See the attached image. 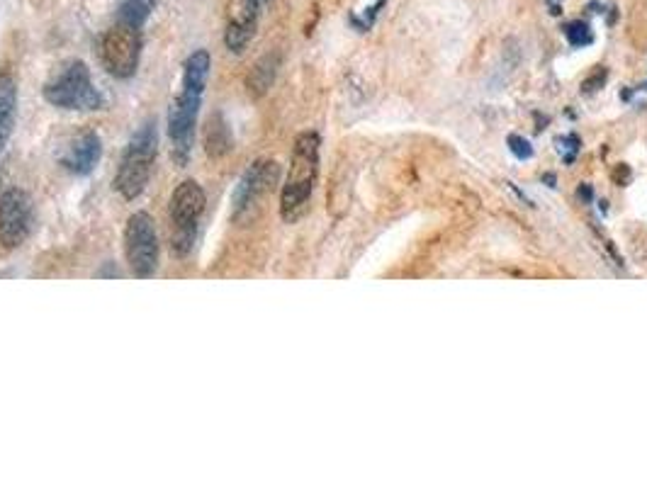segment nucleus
<instances>
[{"instance_id":"f257e3e1","label":"nucleus","mask_w":647,"mask_h":486,"mask_svg":"<svg viewBox=\"0 0 647 486\" xmlns=\"http://www.w3.org/2000/svg\"><path fill=\"white\" fill-rule=\"evenodd\" d=\"M210 69L212 59L210 52H205V49H198V52L188 56L183 71V88H180L176 103L171 105V112H168V137H171V151L178 166L188 163L190 144H193L195 134V120H198L202 93H205Z\"/></svg>"},{"instance_id":"f03ea898","label":"nucleus","mask_w":647,"mask_h":486,"mask_svg":"<svg viewBox=\"0 0 647 486\" xmlns=\"http://www.w3.org/2000/svg\"><path fill=\"white\" fill-rule=\"evenodd\" d=\"M319 144L322 141H319L317 132H302L295 139L290 171L285 178L283 192H280V214H283L285 222H297L307 212L319 173Z\"/></svg>"},{"instance_id":"7ed1b4c3","label":"nucleus","mask_w":647,"mask_h":486,"mask_svg":"<svg viewBox=\"0 0 647 486\" xmlns=\"http://www.w3.org/2000/svg\"><path fill=\"white\" fill-rule=\"evenodd\" d=\"M156 127L144 124L132 139H129L125 154H122L120 171H117L115 188L125 200H137L151 180L156 161Z\"/></svg>"},{"instance_id":"20e7f679","label":"nucleus","mask_w":647,"mask_h":486,"mask_svg":"<svg viewBox=\"0 0 647 486\" xmlns=\"http://www.w3.org/2000/svg\"><path fill=\"white\" fill-rule=\"evenodd\" d=\"M44 98L61 110H100L105 98L90 81V69L83 61H71L44 86Z\"/></svg>"},{"instance_id":"39448f33","label":"nucleus","mask_w":647,"mask_h":486,"mask_svg":"<svg viewBox=\"0 0 647 486\" xmlns=\"http://www.w3.org/2000/svg\"><path fill=\"white\" fill-rule=\"evenodd\" d=\"M205 190L200 188L195 180H183L171 195V224H173V248L183 256V253L190 251L195 239V229H198V222L205 212Z\"/></svg>"},{"instance_id":"423d86ee","label":"nucleus","mask_w":647,"mask_h":486,"mask_svg":"<svg viewBox=\"0 0 647 486\" xmlns=\"http://www.w3.org/2000/svg\"><path fill=\"white\" fill-rule=\"evenodd\" d=\"M125 256L137 278L154 275L156 263H159V236H156L154 219L146 212H134L127 219Z\"/></svg>"},{"instance_id":"0eeeda50","label":"nucleus","mask_w":647,"mask_h":486,"mask_svg":"<svg viewBox=\"0 0 647 486\" xmlns=\"http://www.w3.org/2000/svg\"><path fill=\"white\" fill-rule=\"evenodd\" d=\"M100 56H103V66L108 69L110 76L115 78H132L137 73L139 56H142V37H139V27L132 25H117L108 30L100 44Z\"/></svg>"},{"instance_id":"6e6552de","label":"nucleus","mask_w":647,"mask_h":486,"mask_svg":"<svg viewBox=\"0 0 647 486\" xmlns=\"http://www.w3.org/2000/svg\"><path fill=\"white\" fill-rule=\"evenodd\" d=\"M32 229V200L25 190H5L0 195V243L13 251L25 243Z\"/></svg>"},{"instance_id":"1a4fd4ad","label":"nucleus","mask_w":647,"mask_h":486,"mask_svg":"<svg viewBox=\"0 0 647 486\" xmlns=\"http://www.w3.org/2000/svg\"><path fill=\"white\" fill-rule=\"evenodd\" d=\"M278 163L275 161H256L241 175L239 185L234 190V217H241L246 209L256 205L261 197H266L273 185H278Z\"/></svg>"},{"instance_id":"9d476101","label":"nucleus","mask_w":647,"mask_h":486,"mask_svg":"<svg viewBox=\"0 0 647 486\" xmlns=\"http://www.w3.org/2000/svg\"><path fill=\"white\" fill-rule=\"evenodd\" d=\"M258 13H261V0H229L227 30H224V44H227L229 52H246L253 35H256Z\"/></svg>"},{"instance_id":"9b49d317","label":"nucleus","mask_w":647,"mask_h":486,"mask_svg":"<svg viewBox=\"0 0 647 486\" xmlns=\"http://www.w3.org/2000/svg\"><path fill=\"white\" fill-rule=\"evenodd\" d=\"M100 154H103V141L93 129H86L71 141L66 154L61 156V166L73 175H88L100 161Z\"/></svg>"},{"instance_id":"f8f14e48","label":"nucleus","mask_w":647,"mask_h":486,"mask_svg":"<svg viewBox=\"0 0 647 486\" xmlns=\"http://www.w3.org/2000/svg\"><path fill=\"white\" fill-rule=\"evenodd\" d=\"M15 110H18V83L8 71L0 73V151L13 134Z\"/></svg>"},{"instance_id":"ddd939ff","label":"nucleus","mask_w":647,"mask_h":486,"mask_svg":"<svg viewBox=\"0 0 647 486\" xmlns=\"http://www.w3.org/2000/svg\"><path fill=\"white\" fill-rule=\"evenodd\" d=\"M207 154L210 156H224L229 149H232V137H229V127L224 122V117L212 115L210 122H207Z\"/></svg>"},{"instance_id":"4468645a","label":"nucleus","mask_w":647,"mask_h":486,"mask_svg":"<svg viewBox=\"0 0 647 486\" xmlns=\"http://www.w3.org/2000/svg\"><path fill=\"white\" fill-rule=\"evenodd\" d=\"M275 71H278V56H263V59L253 66L249 78H246L249 93H253V95L266 93V90L270 88V83H273Z\"/></svg>"},{"instance_id":"2eb2a0df","label":"nucleus","mask_w":647,"mask_h":486,"mask_svg":"<svg viewBox=\"0 0 647 486\" xmlns=\"http://www.w3.org/2000/svg\"><path fill=\"white\" fill-rule=\"evenodd\" d=\"M151 5H154V0H125V3H122L120 18L125 25L142 27L144 20L149 18Z\"/></svg>"},{"instance_id":"dca6fc26","label":"nucleus","mask_w":647,"mask_h":486,"mask_svg":"<svg viewBox=\"0 0 647 486\" xmlns=\"http://www.w3.org/2000/svg\"><path fill=\"white\" fill-rule=\"evenodd\" d=\"M565 37L572 47H584V44L592 42V27H589L587 22L575 20L565 27Z\"/></svg>"},{"instance_id":"f3484780","label":"nucleus","mask_w":647,"mask_h":486,"mask_svg":"<svg viewBox=\"0 0 647 486\" xmlns=\"http://www.w3.org/2000/svg\"><path fill=\"white\" fill-rule=\"evenodd\" d=\"M506 144H509V151L516 158H531L533 156V146L528 144V141L523 137H519V134H511V137L506 139Z\"/></svg>"},{"instance_id":"a211bd4d","label":"nucleus","mask_w":647,"mask_h":486,"mask_svg":"<svg viewBox=\"0 0 647 486\" xmlns=\"http://www.w3.org/2000/svg\"><path fill=\"white\" fill-rule=\"evenodd\" d=\"M558 141H560V144H565V146H560L562 158H565L567 163L575 161V156H577V151H579V139L575 137V134H572V137H560Z\"/></svg>"},{"instance_id":"6ab92c4d","label":"nucleus","mask_w":647,"mask_h":486,"mask_svg":"<svg viewBox=\"0 0 647 486\" xmlns=\"http://www.w3.org/2000/svg\"><path fill=\"white\" fill-rule=\"evenodd\" d=\"M606 78V71H599L596 73V78H589L587 83H584V93H594V90H599L601 83H604Z\"/></svg>"},{"instance_id":"aec40b11","label":"nucleus","mask_w":647,"mask_h":486,"mask_svg":"<svg viewBox=\"0 0 647 486\" xmlns=\"http://www.w3.org/2000/svg\"><path fill=\"white\" fill-rule=\"evenodd\" d=\"M550 10H553V15H560V0H548Z\"/></svg>"}]
</instances>
